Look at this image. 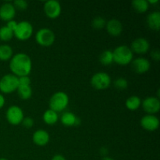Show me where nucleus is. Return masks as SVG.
Listing matches in <instances>:
<instances>
[{"mask_svg":"<svg viewBox=\"0 0 160 160\" xmlns=\"http://www.w3.org/2000/svg\"><path fill=\"white\" fill-rule=\"evenodd\" d=\"M99 62L102 65L109 66L113 62V55L112 52L110 50H105L100 54Z\"/></svg>","mask_w":160,"mask_h":160,"instance_id":"nucleus-23","label":"nucleus"},{"mask_svg":"<svg viewBox=\"0 0 160 160\" xmlns=\"http://www.w3.org/2000/svg\"><path fill=\"white\" fill-rule=\"evenodd\" d=\"M12 56H13V51L10 45L6 44L0 45V60H10Z\"/></svg>","mask_w":160,"mask_h":160,"instance_id":"nucleus-21","label":"nucleus"},{"mask_svg":"<svg viewBox=\"0 0 160 160\" xmlns=\"http://www.w3.org/2000/svg\"><path fill=\"white\" fill-rule=\"evenodd\" d=\"M159 2V1L158 0H154V1H148V5L149 4H156V3Z\"/></svg>","mask_w":160,"mask_h":160,"instance_id":"nucleus-36","label":"nucleus"},{"mask_svg":"<svg viewBox=\"0 0 160 160\" xmlns=\"http://www.w3.org/2000/svg\"><path fill=\"white\" fill-rule=\"evenodd\" d=\"M17 23H17L16 20H10V21H8L6 26L7 27V28H9L10 30H12V31H14V30H15L16 28H17Z\"/></svg>","mask_w":160,"mask_h":160,"instance_id":"nucleus-32","label":"nucleus"},{"mask_svg":"<svg viewBox=\"0 0 160 160\" xmlns=\"http://www.w3.org/2000/svg\"><path fill=\"white\" fill-rule=\"evenodd\" d=\"M114 87L119 90H125L128 87V81L124 78H119L113 82Z\"/></svg>","mask_w":160,"mask_h":160,"instance_id":"nucleus-27","label":"nucleus"},{"mask_svg":"<svg viewBox=\"0 0 160 160\" xmlns=\"http://www.w3.org/2000/svg\"><path fill=\"white\" fill-rule=\"evenodd\" d=\"M113 62L120 66H127L131 63L134 59V53L130 47L127 45H120L112 52Z\"/></svg>","mask_w":160,"mask_h":160,"instance_id":"nucleus-2","label":"nucleus"},{"mask_svg":"<svg viewBox=\"0 0 160 160\" xmlns=\"http://www.w3.org/2000/svg\"><path fill=\"white\" fill-rule=\"evenodd\" d=\"M5 103H6V98L2 94L0 93V109L3 108V106H5Z\"/></svg>","mask_w":160,"mask_h":160,"instance_id":"nucleus-33","label":"nucleus"},{"mask_svg":"<svg viewBox=\"0 0 160 160\" xmlns=\"http://www.w3.org/2000/svg\"><path fill=\"white\" fill-rule=\"evenodd\" d=\"M14 37L13 31L6 26L0 28V40L2 42H9Z\"/></svg>","mask_w":160,"mask_h":160,"instance_id":"nucleus-25","label":"nucleus"},{"mask_svg":"<svg viewBox=\"0 0 160 160\" xmlns=\"http://www.w3.org/2000/svg\"><path fill=\"white\" fill-rule=\"evenodd\" d=\"M100 153H101L102 156H103L105 157V156L109 153V150H108V148H106V147H102V148H100Z\"/></svg>","mask_w":160,"mask_h":160,"instance_id":"nucleus-35","label":"nucleus"},{"mask_svg":"<svg viewBox=\"0 0 160 160\" xmlns=\"http://www.w3.org/2000/svg\"><path fill=\"white\" fill-rule=\"evenodd\" d=\"M130 48L133 53L145 54L150 48L149 42L145 38H138L133 41Z\"/></svg>","mask_w":160,"mask_h":160,"instance_id":"nucleus-13","label":"nucleus"},{"mask_svg":"<svg viewBox=\"0 0 160 160\" xmlns=\"http://www.w3.org/2000/svg\"><path fill=\"white\" fill-rule=\"evenodd\" d=\"M32 140L38 146H45L49 142L50 135L45 130L39 129L33 134Z\"/></svg>","mask_w":160,"mask_h":160,"instance_id":"nucleus-16","label":"nucleus"},{"mask_svg":"<svg viewBox=\"0 0 160 160\" xmlns=\"http://www.w3.org/2000/svg\"><path fill=\"white\" fill-rule=\"evenodd\" d=\"M19 86H31V78L29 76L18 78Z\"/></svg>","mask_w":160,"mask_h":160,"instance_id":"nucleus-29","label":"nucleus"},{"mask_svg":"<svg viewBox=\"0 0 160 160\" xmlns=\"http://www.w3.org/2000/svg\"><path fill=\"white\" fill-rule=\"evenodd\" d=\"M131 67L133 70L138 74H143L147 73L151 68V63L146 58L138 57L133 59L131 62Z\"/></svg>","mask_w":160,"mask_h":160,"instance_id":"nucleus-12","label":"nucleus"},{"mask_svg":"<svg viewBox=\"0 0 160 160\" xmlns=\"http://www.w3.org/2000/svg\"><path fill=\"white\" fill-rule=\"evenodd\" d=\"M106 21L103 17H96L92 20V25L95 29L101 30L106 27Z\"/></svg>","mask_w":160,"mask_h":160,"instance_id":"nucleus-26","label":"nucleus"},{"mask_svg":"<svg viewBox=\"0 0 160 160\" xmlns=\"http://www.w3.org/2000/svg\"><path fill=\"white\" fill-rule=\"evenodd\" d=\"M111 78L106 72L95 73L91 78V84L96 90H106L110 86Z\"/></svg>","mask_w":160,"mask_h":160,"instance_id":"nucleus-6","label":"nucleus"},{"mask_svg":"<svg viewBox=\"0 0 160 160\" xmlns=\"http://www.w3.org/2000/svg\"><path fill=\"white\" fill-rule=\"evenodd\" d=\"M9 69L12 74L17 78L29 76L32 70V61L31 57L23 52L13 55L9 61Z\"/></svg>","mask_w":160,"mask_h":160,"instance_id":"nucleus-1","label":"nucleus"},{"mask_svg":"<svg viewBox=\"0 0 160 160\" xmlns=\"http://www.w3.org/2000/svg\"><path fill=\"white\" fill-rule=\"evenodd\" d=\"M35 40L42 47H49L54 44L56 35L49 28H41L35 34Z\"/></svg>","mask_w":160,"mask_h":160,"instance_id":"nucleus-5","label":"nucleus"},{"mask_svg":"<svg viewBox=\"0 0 160 160\" xmlns=\"http://www.w3.org/2000/svg\"><path fill=\"white\" fill-rule=\"evenodd\" d=\"M142 106L147 114L155 115L160 110L159 98L155 96L147 97L142 101Z\"/></svg>","mask_w":160,"mask_h":160,"instance_id":"nucleus-10","label":"nucleus"},{"mask_svg":"<svg viewBox=\"0 0 160 160\" xmlns=\"http://www.w3.org/2000/svg\"><path fill=\"white\" fill-rule=\"evenodd\" d=\"M51 160H67V159H66V158L64 157L63 156H62V155L56 154L52 158Z\"/></svg>","mask_w":160,"mask_h":160,"instance_id":"nucleus-34","label":"nucleus"},{"mask_svg":"<svg viewBox=\"0 0 160 160\" xmlns=\"http://www.w3.org/2000/svg\"><path fill=\"white\" fill-rule=\"evenodd\" d=\"M125 106L127 109L131 111L137 110L142 106V100L137 95H131V97L127 98Z\"/></svg>","mask_w":160,"mask_h":160,"instance_id":"nucleus-20","label":"nucleus"},{"mask_svg":"<svg viewBox=\"0 0 160 160\" xmlns=\"http://www.w3.org/2000/svg\"><path fill=\"white\" fill-rule=\"evenodd\" d=\"M43 121L48 125H54L59 120V115L56 112L48 109L45 111L43 114Z\"/></svg>","mask_w":160,"mask_h":160,"instance_id":"nucleus-19","label":"nucleus"},{"mask_svg":"<svg viewBox=\"0 0 160 160\" xmlns=\"http://www.w3.org/2000/svg\"><path fill=\"white\" fill-rule=\"evenodd\" d=\"M60 121L66 127L79 126L81 124V119L78 118L74 113L71 112H64L61 116Z\"/></svg>","mask_w":160,"mask_h":160,"instance_id":"nucleus-17","label":"nucleus"},{"mask_svg":"<svg viewBox=\"0 0 160 160\" xmlns=\"http://www.w3.org/2000/svg\"><path fill=\"white\" fill-rule=\"evenodd\" d=\"M6 117L8 123L11 125L17 126L20 124L24 118L23 111L20 106H11L7 109L6 112Z\"/></svg>","mask_w":160,"mask_h":160,"instance_id":"nucleus-8","label":"nucleus"},{"mask_svg":"<svg viewBox=\"0 0 160 160\" xmlns=\"http://www.w3.org/2000/svg\"><path fill=\"white\" fill-rule=\"evenodd\" d=\"M18 87V78L12 73L4 75L0 79V92L2 93H12L17 90Z\"/></svg>","mask_w":160,"mask_h":160,"instance_id":"nucleus-4","label":"nucleus"},{"mask_svg":"<svg viewBox=\"0 0 160 160\" xmlns=\"http://www.w3.org/2000/svg\"><path fill=\"white\" fill-rule=\"evenodd\" d=\"M140 124L147 131H155L159 128V120L156 116L146 114L141 119Z\"/></svg>","mask_w":160,"mask_h":160,"instance_id":"nucleus-11","label":"nucleus"},{"mask_svg":"<svg viewBox=\"0 0 160 160\" xmlns=\"http://www.w3.org/2000/svg\"><path fill=\"white\" fill-rule=\"evenodd\" d=\"M146 22L150 29L156 31H159L160 28V12L159 11H155L148 14Z\"/></svg>","mask_w":160,"mask_h":160,"instance_id":"nucleus-18","label":"nucleus"},{"mask_svg":"<svg viewBox=\"0 0 160 160\" xmlns=\"http://www.w3.org/2000/svg\"><path fill=\"white\" fill-rule=\"evenodd\" d=\"M106 28L108 34L113 37H118L123 32V24L120 20L117 19H112L109 20L106 23Z\"/></svg>","mask_w":160,"mask_h":160,"instance_id":"nucleus-15","label":"nucleus"},{"mask_svg":"<svg viewBox=\"0 0 160 160\" xmlns=\"http://www.w3.org/2000/svg\"><path fill=\"white\" fill-rule=\"evenodd\" d=\"M151 57L152 58L153 60L155 61H159L160 59V52H159V50L158 48L156 49H154L151 52Z\"/></svg>","mask_w":160,"mask_h":160,"instance_id":"nucleus-31","label":"nucleus"},{"mask_svg":"<svg viewBox=\"0 0 160 160\" xmlns=\"http://www.w3.org/2000/svg\"><path fill=\"white\" fill-rule=\"evenodd\" d=\"M16 9L12 3L6 2L0 6V19L3 21H10L16 16Z\"/></svg>","mask_w":160,"mask_h":160,"instance_id":"nucleus-14","label":"nucleus"},{"mask_svg":"<svg viewBox=\"0 0 160 160\" xmlns=\"http://www.w3.org/2000/svg\"><path fill=\"white\" fill-rule=\"evenodd\" d=\"M33 31V26L30 22L21 21L17 23L13 34L18 40L27 41L32 36Z\"/></svg>","mask_w":160,"mask_h":160,"instance_id":"nucleus-7","label":"nucleus"},{"mask_svg":"<svg viewBox=\"0 0 160 160\" xmlns=\"http://www.w3.org/2000/svg\"><path fill=\"white\" fill-rule=\"evenodd\" d=\"M34 120H33V118H31V117H24L23 120V121H22V124H23V126L24 127V128H31L33 127V125H34Z\"/></svg>","mask_w":160,"mask_h":160,"instance_id":"nucleus-30","label":"nucleus"},{"mask_svg":"<svg viewBox=\"0 0 160 160\" xmlns=\"http://www.w3.org/2000/svg\"><path fill=\"white\" fill-rule=\"evenodd\" d=\"M102 160H114L111 157H108V156H105V157L102 158Z\"/></svg>","mask_w":160,"mask_h":160,"instance_id":"nucleus-37","label":"nucleus"},{"mask_svg":"<svg viewBox=\"0 0 160 160\" xmlns=\"http://www.w3.org/2000/svg\"><path fill=\"white\" fill-rule=\"evenodd\" d=\"M69 96L66 92H57L53 94L50 98L48 105L49 109L58 113L67 109L69 105Z\"/></svg>","mask_w":160,"mask_h":160,"instance_id":"nucleus-3","label":"nucleus"},{"mask_svg":"<svg viewBox=\"0 0 160 160\" xmlns=\"http://www.w3.org/2000/svg\"><path fill=\"white\" fill-rule=\"evenodd\" d=\"M44 12L49 19H56L60 16L62 7L60 3L56 0H48L44 4Z\"/></svg>","mask_w":160,"mask_h":160,"instance_id":"nucleus-9","label":"nucleus"},{"mask_svg":"<svg viewBox=\"0 0 160 160\" xmlns=\"http://www.w3.org/2000/svg\"><path fill=\"white\" fill-rule=\"evenodd\" d=\"M12 5L14 6L15 9H19V10H25L28 7V2L25 0H16L13 2Z\"/></svg>","mask_w":160,"mask_h":160,"instance_id":"nucleus-28","label":"nucleus"},{"mask_svg":"<svg viewBox=\"0 0 160 160\" xmlns=\"http://www.w3.org/2000/svg\"><path fill=\"white\" fill-rule=\"evenodd\" d=\"M132 7L138 13H145L148 11L149 5L146 0H134L132 2Z\"/></svg>","mask_w":160,"mask_h":160,"instance_id":"nucleus-22","label":"nucleus"},{"mask_svg":"<svg viewBox=\"0 0 160 160\" xmlns=\"http://www.w3.org/2000/svg\"><path fill=\"white\" fill-rule=\"evenodd\" d=\"M17 93L22 100H28L32 96V89L31 86H19Z\"/></svg>","mask_w":160,"mask_h":160,"instance_id":"nucleus-24","label":"nucleus"},{"mask_svg":"<svg viewBox=\"0 0 160 160\" xmlns=\"http://www.w3.org/2000/svg\"><path fill=\"white\" fill-rule=\"evenodd\" d=\"M0 160H8V159H6V158H0Z\"/></svg>","mask_w":160,"mask_h":160,"instance_id":"nucleus-38","label":"nucleus"}]
</instances>
